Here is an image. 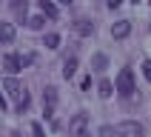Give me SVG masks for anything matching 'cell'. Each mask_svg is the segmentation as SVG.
<instances>
[{
	"mask_svg": "<svg viewBox=\"0 0 151 137\" xmlns=\"http://www.w3.org/2000/svg\"><path fill=\"white\" fill-rule=\"evenodd\" d=\"M60 46V34L57 32H49L46 34V49H57Z\"/></svg>",
	"mask_w": 151,
	"mask_h": 137,
	"instance_id": "cell-16",
	"label": "cell"
},
{
	"mask_svg": "<svg viewBox=\"0 0 151 137\" xmlns=\"http://www.w3.org/2000/svg\"><path fill=\"white\" fill-rule=\"evenodd\" d=\"M40 12H43V17H57V6L51 3V0H40Z\"/></svg>",
	"mask_w": 151,
	"mask_h": 137,
	"instance_id": "cell-12",
	"label": "cell"
},
{
	"mask_svg": "<svg viewBox=\"0 0 151 137\" xmlns=\"http://www.w3.org/2000/svg\"><path fill=\"white\" fill-rule=\"evenodd\" d=\"M97 89H100V97H103V100H109L111 94H114V83H111V80H100Z\"/></svg>",
	"mask_w": 151,
	"mask_h": 137,
	"instance_id": "cell-13",
	"label": "cell"
},
{
	"mask_svg": "<svg viewBox=\"0 0 151 137\" xmlns=\"http://www.w3.org/2000/svg\"><path fill=\"white\" fill-rule=\"evenodd\" d=\"M91 66H94V71H103V68L109 66V57L97 51V54H94V57H91Z\"/></svg>",
	"mask_w": 151,
	"mask_h": 137,
	"instance_id": "cell-14",
	"label": "cell"
},
{
	"mask_svg": "<svg viewBox=\"0 0 151 137\" xmlns=\"http://www.w3.org/2000/svg\"><path fill=\"white\" fill-rule=\"evenodd\" d=\"M143 77L151 83V60H145V63H143Z\"/></svg>",
	"mask_w": 151,
	"mask_h": 137,
	"instance_id": "cell-18",
	"label": "cell"
},
{
	"mask_svg": "<svg viewBox=\"0 0 151 137\" xmlns=\"http://www.w3.org/2000/svg\"><path fill=\"white\" fill-rule=\"evenodd\" d=\"M9 137H20V134H17V131H12V134H9Z\"/></svg>",
	"mask_w": 151,
	"mask_h": 137,
	"instance_id": "cell-22",
	"label": "cell"
},
{
	"mask_svg": "<svg viewBox=\"0 0 151 137\" xmlns=\"http://www.w3.org/2000/svg\"><path fill=\"white\" fill-rule=\"evenodd\" d=\"M74 32L80 34V37H91V34H94V23H91V20H77Z\"/></svg>",
	"mask_w": 151,
	"mask_h": 137,
	"instance_id": "cell-8",
	"label": "cell"
},
{
	"mask_svg": "<svg viewBox=\"0 0 151 137\" xmlns=\"http://www.w3.org/2000/svg\"><path fill=\"white\" fill-rule=\"evenodd\" d=\"M12 9H14V14L20 17V20H29V17H26V12H29V0H12Z\"/></svg>",
	"mask_w": 151,
	"mask_h": 137,
	"instance_id": "cell-10",
	"label": "cell"
},
{
	"mask_svg": "<svg viewBox=\"0 0 151 137\" xmlns=\"http://www.w3.org/2000/svg\"><path fill=\"white\" fill-rule=\"evenodd\" d=\"M3 89H6V92H9V97L17 103V109H20V111L29 106V94H26V89L17 83L14 77H6V80H3Z\"/></svg>",
	"mask_w": 151,
	"mask_h": 137,
	"instance_id": "cell-1",
	"label": "cell"
},
{
	"mask_svg": "<svg viewBox=\"0 0 151 137\" xmlns=\"http://www.w3.org/2000/svg\"><path fill=\"white\" fill-rule=\"evenodd\" d=\"M106 3H109V9H117L120 3H123V0H106Z\"/></svg>",
	"mask_w": 151,
	"mask_h": 137,
	"instance_id": "cell-19",
	"label": "cell"
},
{
	"mask_svg": "<svg viewBox=\"0 0 151 137\" xmlns=\"http://www.w3.org/2000/svg\"><path fill=\"white\" fill-rule=\"evenodd\" d=\"M86 128H88V114H83V111L68 120V134L71 137H86Z\"/></svg>",
	"mask_w": 151,
	"mask_h": 137,
	"instance_id": "cell-5",
	"label": "cell"
},
{
	"mask_svg": "<svg viewBox=\"0 0 151 137\" xmlns=\"http://www.w3.org/2000/svg\"><path fill=\"white\" fill-rule=\"evenodd\" d=\"M123 97H131V94L137 92V86H134V71L131 68H120V74H117V86H114Z\"/></svg>",
	"mask_w": 151,
	"mask_h": 137,
	"instance_id": "cell-2",
	"label": "cell"
},
{
	"mask_svg": "<svg viewBox=\"0 0 151 137\" xmlns=\"http://www.w3.org/2000/svg\"><path fill=\"white\" fill-rule=\"evenodd\" d=\"M128 34H131V23H128V20H117V23L111 26V37H114V40H123Z\"/></svg>",
	"mask_w": 151,
	"mask_h": 137,
	"instance_id": "cell-6",
	"label": "cell"
},
{
	"mask_svg": "<svg viewBox=\"0 0 151 137\" xmlns=\"http://www.w3.org/2000/svg\"><path fill=\"white\" fill-rule=\"evenodd\" d=\"M26 23H29V29H34V32H40L43 26H46V17H43V14H37V17H29Z\"/></svg>",
	"mask_w": 151,
	"mask_h": 137,
	"instance_id": "cell-15",
	"label": "cell"
},
{
	"mask_svg": "<svg viewBox=\"0 0 151 137\" xmlns=\"http://www.w3.org/2000/svg\"><path fill=\"white\" fill-rule=\"evenodd\" d=\"M97 137H117V128L114 126H103L100 131H97Z\"/></svg>",
	"mask_w": 151,
	"mask_h": 137,
	"instance_id": "cell-17",
	"label": "cell"
},
{
	"mask_svg": "<svg viewBox=\"0 0 151 137\" xmlns=\"http://www.w3.org/2000/svg\"><path fill=\"white\" fill-rule=\"evenodd\" d=\"M60 3H63V6H68V3H71V0H60Z\"/></svg>",
	"mask_w": 151,
	"mask_h": 137,
	"instance_id": "cell-21",
	"label": "cell"
},
{
	"mask_svg": "<svg viewBox=\"0 0 151 137\" xmlns=\"http://www.w3.org/2000/svg\"><path fill=\"white\" fill-rule=\"evenodd\" d=\"M143 134H145V128L137 120H123L117 126V137H143Z\"/></svg>",
	"mask_w": 151,
	"mask_h": 137,
	"instance_id": "cell-4",
	"label": "cell"
},
{
	"mask_svg": "<svg viewBox=\"0 0 151 137\" xmlns=\"http://www.w3.org/2000/svg\"><path fill=\"white\" fill-rule=\"evenodd\" d=\"M74 74H77V57L71 54V57H66V63H63V77H66V80H71Z\"/></svg>",
	"mask_w": 151,
	"mask_h": 137,
	"instance_id": "cell-9",
	"label": "cell"
},
{
	"mask_svg": "<svg viewBox=\"0 0 151 137\" xmlns=\"http://www.w3.org/2000/svg\"><path fill=\"white\" fill-rule=\"evenodd\" d=\"M32 60H34V57H29V54H26V57H23V54H6V57H3V68L9 71V77H14L17 71L26 68Z\"/></svg>",
	"mask_w": 151,
	"mask_h": 137,
	"instance_id": "cell-3",
	"label": "cell"
},
{
	"mask_svg": "<svg viewBox=\"0 0 151 137\" xmlns=\"http://www.w3.org/2000/svg\"><path fill=\"white\" fill-rule=\"evenodd\" d=\"M0 109H6V97L3 94H0Z\"/></svg>",
	"mask_w": 151,
	"mask_h": 137,
	"instance_id": "cell-20",
	"label": "cell"
},
{
	"mask_svg": "<svg viewBox=\"0 0 151 137\" xmlns=\"http://www.w3.org/2000/svg\"><path fill=\"white\" fill-rule=\"evenodd\" d=\"M12 40H14V26L0 23V43H12Z\"/></svg>",
	"mask_w": 151,
	"mask_h": 137,
	"instance_id": "cell-11",
	"label": "cell"
},
{
	"mask_svg": "<svg viewBox=\"0 0 151 137\" xmlns=\"http://www.w3.org/2000/svg\"><path fill=\"white\" fill-rule=\"evenodd\" d=\"M54 106H57V89L49 86V89H43V109L54 111Z\"/></svg>",
	"mask_w": 151,
	"mask_h": 137,
	"instance_id": "cell-7",
	"label": "cell"
}]
</instances>
